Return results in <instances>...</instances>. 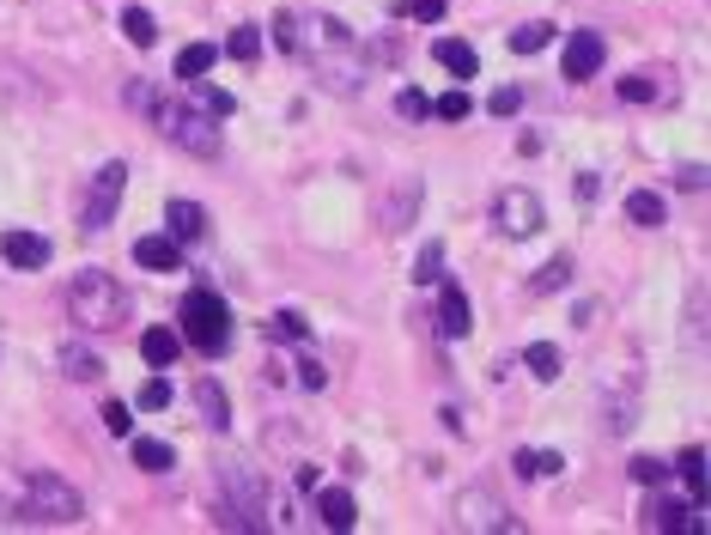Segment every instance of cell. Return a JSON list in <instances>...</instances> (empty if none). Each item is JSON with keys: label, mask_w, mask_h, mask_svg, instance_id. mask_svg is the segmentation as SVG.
Here are the masks:
<instances>
[{"label": "cell", "mask_w": 711, "mask_h": 535, "mask_svg": "<svg viewBox=\"0 0 711 535\" xmlns=\"http://www.w3.org/2000/svg\"><path fill=\"white\" fill-rule=\"evenodd\" d=\"M438 268H444V250H438V244H426V250H420V262H414V280H420V286H426V280H444Z\"/></svg>", "instance_id": "e575fe53"}, {"label": "cell", "mask_w": 711, "mask_h": 535, "mask_svg": "<svg viewBox=\"0 0 711 535\" xmlns=\"http://www.w3.org/2000/svg\"><path fill=\"white\" fill-rule=\"evenodd\" d=\"M602 61H608V43H602L596 31H572V43H566V55H560L566 80H572V86H578V80H596Z\"/></svg>", "instance_id": "9c48e42d"}, {"label": "cell", "mask_w": 711, "mask_h": 535, "mask_svg": "<svg viewBox=\"0 0 711 535\" xmlns=\"http://www.w3.org/2000/svg\"><path fill=\"white\" fill-rule=\"evenodd\" d=\"M19 511H25V523H79L86 517V499H79L61 475H31Z\"/></svg>", "instance_id": "5b68a950"}, {"label": "cell", "mask_w": 711, "mask_h": 535, "mask_svg": "<svg viewBox=\"0 0 711 535\" xmlns=\"http://www.w3.org/2000/svg\"><path fill=\"white\" fill-rule=\"evenodd\" d=\"M298 384H304V390H323V384H329V371L316 365V359H304V365H298Z\"/></svg>", "instance_id": "ab89813d"}, {"label": "cell", "mask_w": 711, "mask_h": 535, "mask_svg": "<svg viewBox=\"0 0 711 535\" xmlns=\"http://www.w3.org/2000/svg\"><path fill=\"white\" fill-rule=\"evenodd\" d=\"M547 43H553V25H547V19H529V25L511 31V49H517V55H535V49H547Z\"/></svg>", "instance_id": "83f0119b"}, {"label": "cell", "mask_w": 711, "mask_h": 535, "mask_svg": "<svg viewBox=\"0 0 711 535\" xmlns=\"http://www.w3.org/2000/svg\"><path fill=\"white\" fill-rule=\"evenodd\" d=\"M523 365H529V377H541V384H553V377H560V347H553V341H535L529 353H523Z\"/></svg>", "instance_id": "d4e9b609"}, {"label": "cell", "mask_w": 711, "mask_h": 535, "mask_svg": "<svg viewBox=\"0 0 711 535\" xmlns=\"http://www.w3.org/2000/svg\"><path fill=\"white\" fill-rule=\"evenodd\" d=\"M493 219H499L505 238H535V232H541V195H535V189H499Z\"/></svg>", "instance_id": "52a82bcc"}, {"label": "cell", "mask_w": 711, "mask_h": 535, "mask_svg": "<svg viewBox=\"0 0 711 535\" xmlns=\"http://www.w3.org/2000/svg\"><path fill=\"white\" fill-rule=\"evenodd\" d=\"M456 523H462V529H517V523H511V511H505L487 487L456 493Z\"/></svg>", "instance_id": "ba28073f"}, {"label": "cell", "mask_w": 711, "mask_h": 535, "mask_svg": "<svg viewBox=\"0 0 711 535\" xmlns=\"http://www.w3.org/2000/svg\"><path fill=\"white\" fill-rule=\"evenodd\" d=\"M122 189H128V165L110 159V165L92 177V189H86V207H79V232H104V225L116 219V207H122Z\"/></svg>", "instance_id": "8992f818"}, {"label": "cell", "mask_w": 711, "mask_h": 535, "mask_svg": "<svg viewBox=\"0 0 711 535\" xmlns=\"http://www.w3.org/2000/svg\"><path fill=\"white\" fill-rule=\"evenodd\" d=\"M292 55H304V67H310L329 92H341V98H353V92L365 86V73H371V55L359 49V37H353L341 19H329V13L298 19Z\"/></svg>", "instance_id": "6da1fadb"}, {"label": "cell", "mask_w": 711, "mask_h": 535, "mask_svg": "<svg viewBox=\"0 0 711 535\" xmlns=\"http://www.w3.org/2000/svg\"><path fill=\"white\" fill-rule=\"evenodd\" d=\"M395 110H402V116H408V122H426V116H432V98H426V92H420V86H408V92H402V98H395Z\"/></svg>", "instance_id": "d6a6232c"}, {"label": "cell", "mask_w": 711, "mask_h": 535, "mask_svg": "<svg viewBox=\"0 0 711 535\" xmlns=\"http://www.w3.org/2000/svg\"><path fill=\"white\" fill-rule=\"evenodd\" d=\"M140 408H146V414L171 408V384H165V377H146V384H140Z\"/></svg>", "instance_id": "1f68e13d"}, {"label": "cell", "mask_w": 711, "mask_h": 535, "mask_svg": "<svg viewBox=\"0 0 711 535\" xmlns=\"http://www.w3.org/2000/svg\"><path fill=\"white\" fill-rule=\"evenodd\" d=\"M128 450H134V463H140L146 475H165V469H177V450H171L165 438H134V432H128Z\"/></svg>", "instance_id": "2e32d148"}, {"label": "cell", "mask_w": 711, "mask_h": 535, "mask_svg": "<svg viewBox=\"0 0 711 535\" xmlns=\"http://www.w3.org/2000/svg\"><path fill=\"white\" fill-rule=\"evenodd\" d=\"M268 335H274V341H310V323H304L298 311H274V317H268Z\"/></svg>", "instance_id": "f546056e"}, {"label": "cell", "mask_w": 711, "mask_h": 535, "mask_svg": "<svg viewBox=\"0 0 711 535\" xmlns=\"http://www.w3.org/2000/svg\"><path fill=\"white\" fill-rule=\"evenodd\" d=\"M626 219L645 225V232H657V225L669 219V207H663V195H651V189H632V195H626Z\"/></svg>", "instance_id": "7402d4cb"}, {"label": "cell", "mask_w": 711, "mask_h": 535, "mask_svg": "<svg viewBox=\"0 0 711 535\" xmlns=\"http://www.w3.org/2000/svg\"><path fill=\"white\" fill-rule=\"evenodd\" d=\"M134 262L152 268V274H171V268L183 262V244L165 238V232H146V238H134Z\"/></svg>", "instance_id": "7c38bea8"}, {"label": "cell", "mask_w": 711, "mask_h": 535, "mask_svg": "<svg viewBox=\"0 0 711 535\" xmlns=\"http://www.w3.org/2000/svg\"><path fill=\"white\" fill-rule=\"evenodd\" d=\"M67 311H73L79 329L116 335V329H128V317H134V298H128V286H122L116 274H104V268H79V274L67 280Z\"/></svg>", "instance_id": "3957f363"}, {"label": "cell", "mask_w": 711, "mask_h": 535, "mask_svg": "<svg viewBox=\"0 0 711 535\" xmlns=\"http://www.w3.org/2000/svg\"><path fill=\"white\" fill-rule=\"evenodd\" d=\"M122 37H128L134 49H152V37H158L152 13H146V7H128V13H122Z\"/></svg>", "instance_id": "4316f807"}, {"label": "cell", "mask_w": 711, "mask_h": 535, "mask_svg": "<svg viewBox=\"0 0 711 535\" xmlns=\"http://www.w3.org/2000/svg\"><path fill=\"white\" fill-rule=\"evenodd\" d=\"M511 469H517V475H529V481H535V450H517V456H511Z\"/></svg>", "instance_id": "b9f144b4"}, {"label": "cell", "mask_w": 711, "mask_h": 535, "mask_svg": "<svg viewBox=\"0 0 711 535\" xmlns=\"http://www.w3.org/2000/svg\"><path fill=\"white\" fill-rule=\"evenodd\" d=\"M140 353H146L152 371H165V365L183 353V335H177V329H146V335H140Z\"/></svg>", "instance_id": "ac0fdd59"}, {"label": "cell", "mask_w": 711, "mask_h": 535, "mask_svg": "<svg viewBox=\"0 0 711 535\" xmlns=\"http://www.w3.org/2000/svg\"><path fill=\"white\" fill-rule=\"evenodd\" d=\"M432 55L456 73V80H474V67H481V55H474V43H462V37H438L432 43Z\"/></svg>", "instance_id": "e0dca14e"}, {"label": "cell", "mask_w": 711, "mask_h": 535, "mask_svg": "<svg viewBox=\"0 0 711 535\" xmlns=\"http://www.w3.org/2000/svg\"><path fill=\"white\" fill-rule=\"evenodd\" d=\"M0 256H7L13 268H25V274H37L49 262V238L43 232H0Z\"/></svg>", "instance_id": "30bf717a"}, {"label": "cell", "mask_w": 711, "mask_h": 535, "mask_svg": "<svg viewBox=\"0 0 711 535\" xmlns=\"http://www.w3.org/2000/svg\"><path fill=\"white\" fill-rule=\"evenodd\" d=\"M632 481H639V487H663L669 463H657V456H632Z\"/></svg>", "instance_id": "4dcf8cb0"}, {"label": "cell", "mask_w": 711, "mask_h": 535, "mask_svg": "<svg viewBox=\"0 0 711 535\" xmlns=\"http://www.w3.org/2000/svg\"><path fill=\"white\" fill-rule=\"evenodd\" d=\"M195 353H207V359H219L225 347H231V311H225V298L219 292H189L183 298V329H177Z\"/></svg>", "instance_id": "277c9868"}, {"label": "cell", "mask_w": 711, "mask_h": 535, "mask_svg": "<svg viewBox=\"0 0 711 535\" xmlns=\"http://www.w3.org/2000/svg\"><path fill=\"white\" fill-rule=\"evenodd\" d=\"M183 86H195V104H201L213 122H225V116L237 110V98H231V92H219V86H207V80H183Z\"/></svg>", "instance_id": "484cf974"}, {"label": "cell", "mask_w": 711, "mask_h": 535, "mask_svg": "<svg viewBox=\"0 0 711 535\" xmlns=\"http://www.w3.org/2000/svg\"><path fill=\"white\" fill-rule=\"evenodd\" d=\"M468 323H474V317H468V292H462L456 280H444V292H438V329H444L450 341H462Z\"/></svg>", "instance_id": "5bb4252c"}, {"label": "cell", "mask_w": 711, "mask_h": 535, "mask_svg": "<svg viewBox=\"0 0 711 535\" xmlns=\"http://www.w3.org/2000/svg\"><path fill=\"white\" fill-rule=\"evenodd\" d=\"M572 274H578V262H572V256H553V262H541V268H535V280H529V298H547V292L572 286Z\"/></svg>", "instance_id": "d6986e66"}, {"label": "cell", "mask_w": 711, "mask_h": 535, "mask_svg": "<svg viewBox=\"0 0 711 535\" xmlns=\"http://www.w3.org/2000/svg\"><path fill=\"white\" fill-rule=\"evenodd\" d=\"M316 517H323V529L347 535V529L359 523V505H353V493H347V487H323V493H316Z\"/></svg>", "instance_id": "4fadbf2b"}, {"label": "cell", "mask_w": 711, "mask_h": 535, "mask_svg": "<svg viewBox=\"0 0 711 535\" xmlns=\"http://www.w3.org/2000/svg\"><path fill=\"white\" fill-rule=\"evenodd\" d=\"M195 402H201V420H207L213 432L231 426V402H225V390L213 384V377H201V384H195Z\"/></svg>", "instance_id": "603a6c76"}, {"label": "cell", "mask_w": 711, "mask_h": 535, "mask_svg": "<svg viewBox=\"0 0 711 535\" xmlns=\"http://www.w3.org/2000/svg\"><path fill=\"white\" fill-rule=\"evenodd\" d=\"M432 116H444V122H468V98H462V92H444V98L432 104Z\"/></svg>", "instance_id": "d590c367"}, {"label": "cell", "mask_w": 711, "mask_h": 535, "mask_svg": "<svg viewBox=\"0 0 711 535\" xmlns=\"http://www.w3.org/2000/svg\"><path fill=\"white\" fill-rule=\"evenodd\" d=\"M620 98H626V104H651V98H657V80L632 73V80H620Z\"/></svg>", "instance_id": "836d02e7"}, {"label": "cell", "mask_w": 711, "mask_h": 535, "mask_svg": "<svg viewBox=\"0 0 711 535\" xmlns=\"http://www.w3.org/2000/svg\"><path fill=\"white\" fill-rule=\"evenodd\" d=\"M517 104H523V92H517V86H499V92L487 98V110H493V116H517Z\"/></svg>", "instance_id": "8d00e7d4"}, {"label": "cell", "mask_w": 711, "mask_h": 535, "mask_svg": "<svg viewBox=\"0 0 711 535\" xmlns=\"http://www.w3.org/2000/svg\"><path fill=\"white\" fill-rule=\"evenodd\" d=\"M560 469H566L560 450H535V475H560Z\"/></svg>", "instance_id": "60d3db41"}, {"label": "cell", "mask_w": 711, "mask_h": 535, "mask_svg": "<svg viewBox=\"0 0 711 535\" xmlns=\"http://www.w3.org/2000/svg\"><path fill=\"white\" fill-rule=\"evenodd\" d=\"M651 529H663V535H705V511H699V505L657 499V505H651Z\"/></svg>", "instance_id": "8fae6325"}, {"label": "cell", "mask_w": 711, "mask_h": 535, "mask_svg": "<svg viewBox=\"0 0 711 535\" xmlns=\"http://www.w3.org/2000/svg\"><path fill=\"white\" fill-rule=\"evenodd\" d=\"M104 426H110L116 438H128V432H134V414H128L122 402H104Z\"/></svg>", "instance_id": "74e56055"}, {"label": "cell", "mask_w": 711, "mask_h": 535, "mask_svg": "<svg viewBox=\"0 0 711 535\" xmlns=\"http://www.w3.org/2000/svg\"><path fill=\"white\" fill-rule=\"evenodd\" d=\"M61 371L73 377V384H98V377H104V359H98L92 347L73 341V347H61Z\"/></svg>", "instance_id": "44dd1931"}, {"label": "cell", "mask_w": 711, "mask_h": 535, "mask_svg": "<svg viewBox=\"0 0 711 535\" xmlns=\"http://www.w3.org/2000/svg\"><path fill=\"white\" fill-rule=\"evenodd\" d=\"M675 475H681L687 499H693V505H705V450H699V444H687V450L675 456Z\"/></svg>", "instance_id": "ffe728a7"}, {"label": "cell", "mask_w": 711, "mask_h": 535, "mask_svg": "<svg viewBox=\"0 0 711 535\" xmlns=\"http://www.w3.org/2000/svg\"><path fill=\"white\" fill-rule=\"evenodd\" d=\"M213 61H219V49H213V43H189V49L177 55V80H207Z\"/></svg>", "instance_id": "cb8c5ba5"}, {"label": "cell", "mask_w": 711, "mask_h": 535, "mask_svg": "<svg viewBox=\"0 0 711 535\" xmlns=\"http://www.w3.org/2000/svg\"><path fill=\"white\" fill-rule=\"evenodd\" d=\"M165 225H171L177 244H195V238H207V207L201 201H171L165 207Z\"/></svg>", "instance_id": "9a60e30c"}, {"label": "cell", "mask_w": 711, "mask_h": 535, "mask_svg": "<svg viewBox=\"0 0 711 535\" xmlns=\"http://www.w3.org/2000/svg\"><path fill=\"white\" fill-rule=\"evenodd\" d=\"M408 19H420V25L444 19V0H408Z\"/></svg>", "instance_id": "f35d334b"}, {"label": "cell", "mask_w": 711, "mask_h": 535, "mask_svg": "<svg viewBox=\"0 0 711 535\" xmlns=\"http://www.w3.org/2000/svg\"><path fill=\"white\" fill-rule=\"evenodd\" d=\"M225 55H231V61H256V55H262V31H256V25H237V31L225 37Z\"/></svg>", "instance_id": "f1b7e54d"}, {"label": "cell", "mask_w": 711, "mask_h": 535, "mask_svg": "<svg viewBox=\"0 0 711 535\" xmlns=\"http://www.w3.org/2000/svg\"><path fill=\"white\" fill-rule=\"evenodd\" d=\"M128 104L165 134L171 146H189V152H201V159H213L219 152V128H213V116L207 110H189L183 98H171V92H158L152 80H134L128 86Z\"/></svg>", "instance_id": "7a4b0ae2"}]
</instances>
